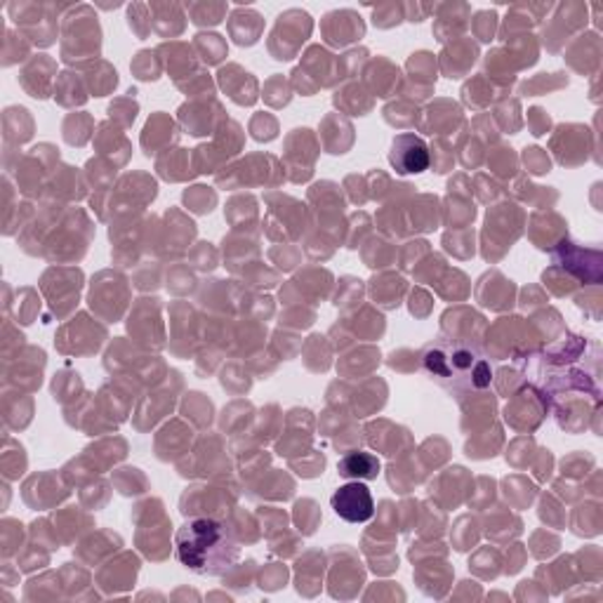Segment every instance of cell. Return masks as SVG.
Listing matches in <instances>:
<instances>
[{
	"mask_svg": "<svg viewBox=\"0 0 603 603\" xmlns=\"http://www.w3.org/2000/svg\"><path fill=\"white\" fill-rule=\"evenodd\" d=\"M420 370L456 399L484 394L492 385V365L486 351L462 337L438 335L429 339L420 349Z\"/></svg>",
	"mask_w": 603,
	"mask_h": 603,
	"instance_id": "cell-1",
	"label": "cell"
},
{
	"mask_svg": "<svg viewBox=\"0 0 603 603\" xmlns=\"http://www.w3.org/2000/svg\"><path fill=\"white\" fill-rule=\"evenodd\" d=\"M175 556L191 573L215 578L239 564L241 547L219 521L191 518L177 530Z\"/></svg>",
	"mask_w": 603,
	"mask_h": 603,
	"instance_id": "cell-2",
	"label": "cell"
},
{
	"mask_svg": "<svg viewBox=\"0 0 603 603\" xmlns=\"http://www.w3.org/2000/svg\"><path fill=\"white\" fill-rule=\"evenodd\" d=\"M333 512L347 524H365L375 516L373 492L363 482H349L335 490L331 498Z\"/></svg>",
	"mask_w": 603,
	"mask_h": 603,
	"instance_id": "cell-3",
	"label": "cell"
},
{
	"mask_svg": "<svg viewBox=\"0 0 603 603\" xmlns=\"http://www.w3.org/2000/svg\"><path fill=\"white\" fill-rule=\"evenodd\" d=\"M429 146L418 134H399L392 142L389 163L399 175H420L429 168Z\"/></svg>",
	"mask_w": 603,
	"mask_h": 603,
	"instance_id": "cell-4",
	"label": "cell"
},
{
	"mask_svg": "<svg viewBox=\"0 0 603 603\" xmlns=\"http://www.w3.org/2000/svg\"><path fill=\"white\" fill-rule=\"evenodd\" d=\"M339 476L356 478V482H368V478H377L380 474V460L373 452H349L337 464Z\"/></svg>",
	"mask_w": 603,
	"mask_h": 603,
	"instance_id": "cell-5",
	"label": "cell"
}]
</instances>
